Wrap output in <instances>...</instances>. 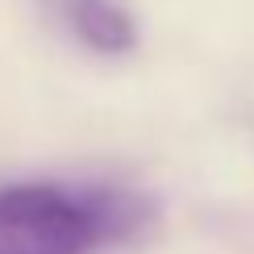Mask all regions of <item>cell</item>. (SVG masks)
<instances>
[{
    "mask_svg": "<svg viewBox=\"0 0 254 254\" xmlns=\"http://www.w3.org/2000/svg\"><path fill=\"white\" fill-rule=\"evenodd\" d=\"M150 200L109 184H0V254H92L133 238Z\"/></svg>",
    "mask_w": 254,
    "mask_h": 254,
    "instance_id": "obj_1",
    "label": "cell"
},
{
    "mask_svg": "<svg viewBox=\"0 0 254 254\" xmlns=\"http://www.w3.org/2000/svg\"><path fill=\"white\" fill-rule=\"evenodd\" d=\"M63 25L96 55H125L137 46V21L117 0H50Z\"/></svg>",
    "mask_w": 254,
    "mask_h": 254,
    "instance_id": "obj_2",
    "label": "cell"
}]
</instances>
